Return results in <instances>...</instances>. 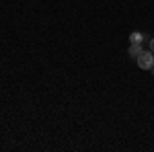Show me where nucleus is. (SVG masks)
<instances>
[{
  "label": "nucleus",
  "instance_id": "39448f33",
  "mask_svg": "<svg viewBox=\"0 0 154 152\" xmlns=\"http://www.w3.org/2000/svg\"><path fill=\"white\" fill-rule=\"evenodd\" d=\"M150 70H152V74H154V66H152V68H150Z\"/></svg>",
  "mask_w": 154,
  "mask_h": 152
},
{
  "label": "nucleus",
  "instance_id": "f257e3e1",
  "mask_svg": "<svg viewBox=\"0 0 154 152\" xmlns=\"http://www.w3.org/2000/svg\"><path fill=\"white\" fill-rule=\"evenodd\" d=\"M136 62H138V66H140L142 70H150L154 66V54L152 51H142V54L136 58Z\"/></svg>",
  "mask_w": 154,
  "mask_h": 152
},
{
  "label": "nucleus",
  "instance_id": "7ed1b4c3",
  "mask_svg": "<svg viewBox=\"0 0 154 152\" xmlns=\"http://www.w3.org/2000/svg\"><path fill=\"white\" fill-rule=\"evenodd\" d=\"M142 39H144V35H142V33H138V31H134V33L130 35L131 43H142Z\"/></svg>",
  "mask_w": 154,
  "mask_h": 152
},
{
  "label": "nucleus",
  "instance_id": "f03ea898",
  "mask_svg": "<svg viewBox=\"0 0 154 152\" xmlns=\"http://www.w3.org/2000/svg\"><path fill=\"white\" fill-rule=\"evenodd\" d=\"M142 51H144V49H142V43H131V45H130V56H131L134 60L138 58Z\"/></svg>",
  "mask_w": 154,
  "mask_h": 152
},
{
  "label": "nucleus",
  "instance_id": "20e7f679",
  "mask_svg": "<svg viewBox=\"0 0 154 152\" xmlns=\"http://www.w3.org/2000/svg\"><path fill=\"white\" fill-rule=\"evenodd\" d=\"M150 51H152V54H154V37H152V39H150Z\"/></svg>",
  "mask_w": 154,
  "mask_h": 152
}]
</instances>
